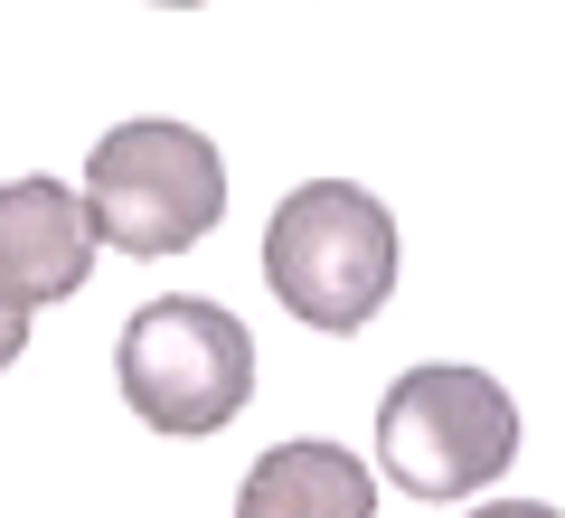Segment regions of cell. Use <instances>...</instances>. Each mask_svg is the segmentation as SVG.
I'll return each mask as SVG.
<instances>
[{
    "label": "cell",
    "mask_w": 565,
    "mask_h": 518,
    "mask_svg": "<svg viewBox=\"0 0 565 518\" xmlns=\"http://www.w3.org/2000/svg\"><path fill=\"white\" fill-rule=\"evenodd\" d=\"M264 283L302 330H367L396 293V218L349 180H302L264 218Z\"/></svg>",
    "instance_id": "obj_1"
},
{
    "label": "cell",
    "mask_w": 565,
    "mask_h": 518,
    "mask_svg": "<svg viewBox=\"0 0 565 518\" xmlns=\"http://www.w3.org/2000/svg\"><path fill=\"white\" fill-rule=\"evenodd\" d=\"M85 208L114 255H189L226 218V160L189 123H114L85 160Z\"/></svg>",
    "instance_id": "obj_2"
},
{
    "label": "cell",
    "mask_w": 565,
    "mask_h": 518,
    "mask_svg": "<svg viewBox=\"0 0 565 518\" xmlns=\"http://www.w3.org/2000/svg\"><path fill=\"white\" fill-rule=\"evenodd\" d=\"M519 405L490 368H405L377 405V462L405 499H462L509 472Z\"/></svg>",
    "instance_id": "obj_3"
},
{
    "label": "cell",
    "mask_w": 565,
    "mask_h": 518,
    "mask_svg": "<svg viewBox=\"0 0 565 518\" xmlns=\"http://www.w3.org/2000/svg\"><path fill=\"white\" fill-rule=\"evenodd\" d=\"M114 368H122V397H132V415L151 434H217L255 397V339H245V320L217 311V302H189V293L141 302Z\"/></svg>",
    "instance_id": "obj_4"
},
{
    "label": "cell",
    "mask_w": 565,
    "mask_h": 518,
    "mask_svg": "<svg viewBox=\"0 0 565 518\" xmlns=\"http://www.w3.org/2000/svg\"><path fill=\"white\" fill-rule=\"evenodd\" d=\"M95 208L57 180H10L0 189V349H20L39 302H66L95 264Z\"/></svg>",
    "instance_id": "obj_5"
},
{
    "label": "cell",
    "mask_w": 565,
    "mask_h": 518,
    "mask_svg": "<svg viewBox=\"0 0 565 518\" xmlns=\"http://www.w3.org/2000/svg\"><path fill=\"white\" fill-rule=\"evenodd\" d=\"M236 518H377V480L340 443H274L245 472Z\"/></svg>",
    "instance_id": "obj_6"
},
{
    "label": "cell",
    "mask_w": 565,
    "mask_h": 518,
    "mask_svg": "<svg viewBox=\"0 0 565 518\" xmlns=\"http://www.w3.org/2000/svg\"><path fill=\"white\" fill-rule=\"evenodd\" d=\"M471 518H556L546 499H490V509H471Z\"/></svg>",
    "instance_id": "obj_7"
},
{
    "label": "cell",
    "mask_w": 565,
    "mask_h": 518,
    "mask_svg": "<svg viewBox=\"0 0 565 518\" xmlns=\"http://www.w3.org/2000/svg\"><path fill=\"white\" fill-rule=\"evenodd\" d=\"M161 10H199V0H161Z\"/></svg>",
    "instance_id": "obj_8"
}]
</instances>
